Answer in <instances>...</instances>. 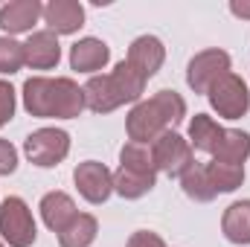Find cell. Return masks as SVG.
<instances>
[{
  "mask_svg": "<svg viewBox=\"0 0 250 247\" xmlns=\"http://www.w3.org/2000/svg\"><path fill=\"white\" fill-rule=\"evenodd\" d=\"M221 230L227 242L233 245H250V201H236L227 206L221 218Z\"/></svg>",
  "mask_w": 250,
  "mask_h": 247,
  "instance_id": "obj_17",
  "label": "cell"
},
{
  "mask_svg": "<svg viewBox=\"0 0 250 247\" xmlns=\"http://www.w3.org/2000/svg\"><path fill=\"white\" fill-rule=\"evenodd\" d=\"M38 18H44V6L38 0H12L0 9V29H6L9 35L32 32Z\"/></svg>",
  "mask_w": 250,
  "mask_h": 247,
  "instance_id": "obj_11",
  "label": "cell"
},
{
  "mask_svg": "<svg viewBox=\"0 0 250 247\" xmlns=\"http://www.w3.org/2000/svg\"><path fill=\"white\" fill-rule=\"evenodd\" d=\"M23 105L41 120H73L84 108V90L73 79H44L35 76L23 84Z\"/></svg>",
  "mask_w": 250,
  "mask_h": 247,
  "instance_id": "obj_1",
  "label": "cell"
},
{
  "mask_svg": "<svg viewBox=\"0 0 250 247\" xmlns=\"http://www.w3.org/2000/svg\"><path fill=\"white\" fill-rule=\"evenodd\" d=\"M0 247H3V245H0Z\"/></svg>",
  "mask_w": 250,
  "mask_h": 247,
  "instance_id": "obj_28",
  "label": "cell"
},
{
  "mask_svg": "<svg viewBox=\"0 0 250 247\" xmlns=\"http://www.w3.org/2000/svg\"><path fill=\"white\" fill-rule=\"evenodd\" d=\"M184 117H187V102L175 90H160L148 102H140L128 114V137H131V143L151 145L160 134H166Z\"/></svg>",
  "mask_w": 250,
  "mask_h": 247,
  "instance_id": "obj_2",
  "label": "cell"
},
{
  "mask_svg": "<svg viewBox=\"0 0 250 247\" xmlns=\"http://www.w3.org/2000/svg\"><path fill=\"white\" fill-rule=\"evenodd\" d=\"M26 64V50L15 38H0V73H18Z\"/></svg>",
  "mask_w": 250,
  "mask_h": 247,
  "instance_id": "obj_23",
  "label": "cell"
},
{
  "mask_svg": "<svg viewBox=\"0 0 250 247\" xmlns=\"http://www.w3.org/2000/svg\"><path fill=\"white\" fill-rule=\"evenodd\" d=\"M23 50H26V64H29L32 70H50V67H56L59 59H62L59 38H56L50 29L32 32L29 41L23 44Z\"/></svg>",
  "mask_w": 250,
  "mask_h": 247,
  "instance_id": "obj_13",
  "label": "cell"
},
{
  "mask_svg": "<svg viewBox=\"0 0 250 247\" xmlns=\"http://www.w3.org/2000/svg\"><path fill=\"white\" fill-rule=\"evenodd\" d=\"M166 59V50H163V44H160V38H154V35H143V38H137L134 44H131V50H128V67L137 73V76H143L146 82L160 70V64Z\"/></svg>",
  "mask_w": 250,
  "mask_h": 247,
  "instance_id": "obj_10",
  "label": "cell"
},
{
  "mask_svg": "<svg viewBox=\"0 0 250 247\" xmlns=\"http://www.w3.org/2000/svg\"><path fill=\"white\" fill-rule=\"evenodd\" d=\"M73 181L79 186V195L90 204H105L108 195L114 192V175L108 172L105 163H96V160L79 163L73 172Z\"/></svg>",
  "mask_w": 250,
  "mask_h": 247,
  "instance_id": "obj_9",
  "label": "cell"
},
{
  "mask_svg": "<svg viewBox=\"0 0 250 247\" xmlns=\"http://www.w3.org/2000/svg\"><path fill=\"white\" fill-rule=\"evenodd\" d=\"M15 117V90L9 82H0V128Z\"/></svg>",
  "mask_w": 250,
  "mask_h": 247,
  "instance_id": "obj_24",
  "label": "cell"
},
{
  "mask_svg": "<svg viewBox=\"0 0 250 247\" xmlns=\"http://www.w3.org/2000/svg\"><path fill=\"white\" fill-rule=\"evenodd\" d=\"M157 184V175H148V172H131V169H117L114 175V189L123 195V198H143L146 192H151Z\"/></svg>",
  "mask_w": 250,
  "mask_h": 247,
  "instance_id": "obj_19",
  "label": "cell"
},
{
  "mask_svg": "<svg viewBox=\"0 0 250 247\" xmlns=\"http://www.w3.org/2000/svg\"><path fill=\"white\" fill-rule=\"evenodd\" d=\"M125 247H166V242H163L157 233H151V230H137V233L128 239Z\"/></svg>",
  "mask_w": 250,
  "mask_h": 247,
  "instance_id": "obj_26",
  "label": "cell"
},
{
  "mask_svg": "<svg viewBox=\"0 0 250 247\" xmlns=\"http://www.w3.org/2000/svg\"><path fill=\"white\" fill-rule=\"evenodd\" d=\"M148 148H151L154 169H160V172H166L172 178H181L189 166L195 163L192 160V145H189L181 134H175V131L160 134Z\"/></svg>",
  "mask_w": 250,
  "mask_h": 247,
  "instance_id": "obj_6",
  "label": "cell"
},
{
  "mask_svg": "<svg viewBox=\"0 0 250 247\" xmlns=\"http://www.w3.org/2000/svg\"><path fill=\"white\" fill-rule=\"evenodd\" d=\"M181 184H184V192H187L192 201H212L218 195L212 181H209V175H207V166L198 163V160L181 175Z\"/></svg>",
  "mask_w": 250,
  "mask_h": 247,
  "instance_id": "obj_20",
  "label": "cell"
},
{
  "mask_svg": "<svg viewBox=\"0 0 250 247\" xmlns=\"http://www.w3.org/2000/svg\"><path fill=\"white\" fill-rule=\"evenodd\" d=\"M44 23L53 35H70L84 23V9L79 0H53L44 6Z\"/></svg>",
  "mask_w": 250,
  "mask_h": 247,
  "instance_id": "obj_12",
  "label": "cell"
},
{
  "mask_svg": "<svg viewBox=\"0 0 250 247\" xmlns=\"http://www.w3.org/2000/svg\"><path fill=\"white\" fill-rule=\"evenodd\" d=\"M0 236L3 242H9V247H29L38 236L29 206L15 195L6 198L0 206Z\"/></svg>",
  "mask_w": 250,
  "mask_h": 247,
  "instance_id": "obj_5",
  "label": "cell"
},
{
  "mask_svg": "<svg viewBox=\"0 0 250 247\" xmlns=\"http://www.w3.org/2000/svg\"><path fill=\"white\" fill-rule=\"evenodd\" d=\"M224 134H227V128H221L212 117L198 114L189 123V145L198 148V151H207L209 157H215L218 148H221V143H224Z\"/></svg>",
  "mask_w": 250,
  "mask_h": 247,
  "instance_id": "obj_15",
  "label": "cell"
},
{
  "mask_svg": "<svg viewBox=\"0 0 250 247\" xmlns=\"http://www.w3.org/2000/svg\"><path fill=\"white\" fill-rule=\"evenodd\" d=\"M111 59V50L99 38H82L70 47V67L79 73H96Z\"/></svg>",
  "mask_w": 250,
  "mask_h": 247,
  "instance_id": "obj_14",
  "label": "cell"
},
{
  "mask_svg": "<svg viewBox=\"0 0 250 247\" xmlns=\"http://www.w3.org/2000/svg\"><path fill=\"white\" fill-rule=\"evenodd\" d=\"M18 169V151L9 140H0V175H12Z\"/></svg>",
  "mask_w": 250,
  "mask_h": 247,
  "instance_id": "obj_25",
  "label": "cell"
},
{
  "mask_svg": "<svg viewBox=\"0 0 250 247\" xmlns=\"http://www.w3.org/2000/svg\"><path fill=\"white\" fill-rule=\"evenodd\" d=\"M23 151L35 166L53 169L70 154V134L62 128H38L26 137Z\"/></svg>",
  "mask_w": 250,
  "mask_h": 247,
  "instance_id": "obj_4",
  "label": "cell"
},
{
  "mask_svg": "<svg viewBox=\"0 0 250 247\" xmlns=\"http://www.w3.org/2000/svg\"><path fill=\"white\" fill-rule=\"evenodd\" d=\"M143 87H146V79L137 76L128 67V62H120L105 76H90V82L82 90H84V105L93 114H111L125 102L140 99Z\"/></svg>",
  "mask_w": 250,
  "mask_h": 247,
  "instance_id": "obj_3",
  "label": "cell"
},
{
  "mask_svg": "<svg viewBox=\"0 0 250 247\" xmlns=\"http://www.w3.org/2000/svg\"><path fill=\"white\" fill-rule=\"evenodd\" d=\"M250 157V134L248 131H230L224 134V143L218 148V154L212 160H221V163H236V166H245V160Z\"/></svg>",
  "mask_w": 250,
  "mask_h": 247,
  "instance_id": "obj_21",
  "label": "cell"
},
{
  "mask_svg": "<svg viewBox=\"0 0 250 247\" xmlns=\"http://www.w3.org/2000/svg\"><path fill=\"white\" fill-rule=\"evenodd\" d=\"M41 215H44V224H47L50 230L62 233L79 212H76V204H73L70 195H64V192H50V195L41 198Z\"/></svg>",
  "mask_w": 250,
  "mask_h": 247,
  "instance_id": "obj_16",
  "label": "cell"
},
{
  "mask_svg": "<svg viewBox=\"0 0 250 247\" xmlns=\"http://www.w3.org/2000/svg\"><path fill=\"white\" fill-rule=\"evenodd\" d=\"M230 12L239 15V18H248L250 21V3H230Z\"/></svg>",
  "mask_w": 250,
  "mask_h": 247,
  "instance_id": "obj_27",
  "label": "cell"
},
{
  "mask_svg": "<svg viewBox=\"0 0 250 247\" xmlns=\"http://www.w3.org/2000/svg\"><path fill=\"white\" fill-rule=\"evenodd\" d=\"M207 166V175L215 186V192H233L239 189L245 181V166H236V163H221V160H209L204 163Z\"/></svg>",
  "mask_w": 250,
  "mask_h": 247,
  "instance_id": "obj_22",
  "label": "cell"
},
{
  "mask_svg": "<svg viewBox=\"0 0 250 247\" xmlns=\"http://www.w3.org/2000/svg\"><path fill=\"white\" fill-rule=\"evenodd\" d=\"M227 73H230V56L224 50H204L189 62L187 82L195 93H209V87Z\"/></svg>",
  "mask_w": 250,
  "mask_h": 247,
  "instance_id": "obj_8",
  "label": "cell"
},
{
  "mask_svg": "<svg viewBox=\"0 0 250 247\" xmlns=\"http://www.w3.org/2000/svg\"><path fill=\"white\" fill-rule=\"evenodd\" d=\"M96 230H99L96 218L87 215V212H79L62 233H59V245L62 247H90L93 239H96Z\"/></svg>",
  "mask_w": 250,
  "mask_h": 247,
  "instance_id": "obj_18",
  "label": "cell"
},
{
  "mask_svg": "<svg viewBox=\"0 0 250 247\" xmlns=\"http://www.w3.org/2000/svg\"><path fill=\"white\" fill-rule=\"evenodd\" d=\"M209 102H212V108L218 111V117H224V120H239V117L248 114V108H250L248 84H245L236 73H227V76H221V79L209 87Z\"/></svg>",
  "mask_w": 250,
  "mask_h": 247,
  "instance_id": "obj_7",
  "label": "cell"
}]
</instances>
